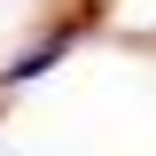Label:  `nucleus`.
<instances>
[{
	"mask_svg": "<svg viewBox=\"0 0 156 156\" xmlns=\"http://www.w3.org/2000/svg\"><path fill=\"white\" fill-rule=\"evenodd\" d=\"M78 31H86V23L70 16V23H55V31L39 39V47H23V55L8 62V70H0V94H16V86H31V78H47V70H55V62H62V55L78 47Z\"/></svg>",
	"mask_w": 156,
	"mask_h": 156,
	"instance_id": "f257e3e1",
	"label": "nucleus"
}]
</instances>
